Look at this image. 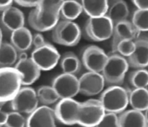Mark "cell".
I'll use <instances>...</instances> for the list:
<instances>
[{
    "label": "cell",
    "mask_w": 148,
    "mask_h": 127,
    "mask_svg": "<svg viewBox=\"0 0 148 127\" xmlns=\"http://www.w3.org/2000/svg\"><path fill=\"white\" fill-rule=\"evenodd\" d=\"M61 4L47 3L40 5L30 12L28 23L38 32L53 30L59 21V10Z\"/></svg>",
    "instance_id": "obj_1"
},
{
    "label": "cell",
    "mask_w": 148,
    "mask_h": 127,
    "mask_svg": "<svg viewBox=\"0 0 148 127\" xmlns=\"http://www.w3.org/2000/svg\"><path fill=\"white\" fill-rule=\"evenodd\" d=\"M47 43L45 42L44 36L41 33H36L33 35L32 37V44L35 47H39L43 46Z\"/></svg>",
    "instance_id": "obj_34"
},
{
    "label": "cell",
    "mask_w": 148,
    "mask_h": 127,
    "mask_svg": "<svg viewBox=\"0 0 148 127\" xmlns=\"http://www.w3.org/2000/svg\"><path fill=\"white\" fill-rule=\"evenodd\" d=\"M14 0H1L0 2V9H1V11H3V10L9 8L12 6V3Z\"/></svg>",
    "instance_id": "obj_37"
},
{
    "label": "cell",
    "mask_w": 148,
    "mask_h": 127,
    "mask_svg": "<svg viewBox=\"0 0 148 127\" xmlns=\"http://www.w3.org/2000/svg\"><path fill=\"white\" fill-rule=\"evenodd\" d=\"M32 32L26 27H22L11 32L10 43L18 52H25L32 45Z\"/></svg>",
    "instance_id": "obj_21"
},
{
    "label": "cell",
    "mask_w": 148,
    "mask_h": 127,
    "mask_svg": "<svg viewBox=\"0 0 148 127\" xmlns=\"http://www.w3.org/2000/svg\"><path fill=\"white\" fill-rule=\"evenodd\" d=\"M26 58H28V55H27V54H26L25 51H23V52H19V54H18V60L26 59Z\"/></svg>",
    "instance_id": "obj_38"
},
{
    "label": "cell",
    "mask_w": 148,
    "mask_h": 127,
    "mask_svg": "<svg viewBox=\"0 0 148 127\" xmlns=\"http://www.w3.org/2000/svg\"><path fill=\"white\" fill-rule=\"evenodd\" d=\"M52 86L61 98L75 97L80 93L79 79L75 75L62 73L57 76L53 81Z\"/></svg>",
    "instance_id": "obj_10"
},
{
    "label": "cell",
    "mask_w": 148,
    "mask_h": 127,
    "mask_svg": "<svg viewBox=\"0 0 148 127\" xmlns=\"http://www.w3.org/2000/svg\"><path fill=\"white\" fill-rule=\"evenodd\" d=\"M17 4L22 7H37L47 3L62 4L64 0H14Z\"/></svg>",
    "instance_id": "obj_33"
},
{
    "label": "cell",
    "mask_w": 148,
    "mask_h": 127,
    "mask_svg": "<svg viewBox=\"0 0 148 127\" xmlns=\"http://www.w3.org/2000/svg\"><path fill=\"white\" fill-rule=\"evenodd\" d=\"M60 66L64 73L76 76L81 69V61L74 53L67 52L60 58Z\"/></svg>",
    "instance_id": "obj_26"
},
{
    "label": "cell",
    "mask_w": 148,
    "mask_h": 127,
    "mask_svg": "<svg viewBox=\"0 0 148 127\" xmlns=\"http://www.w3.org/2000/svg\"><path fill=\"white\" fill-rule=\"evenodd\" d=\"M114 32V24L107 15L89 17L85 25L86 36L94 42H103L109 39Z\"/></svg>",
    "instance_id": "obj_7"
},
{
    "label": "cell",
    "mask_w": 148,
    "mask_h": 127,
    "mask_svg": "<svg viewBox=\"0 0 148 127\" xmlns=\"http://www.w3.org/2000/svg\"><path fill=\"white\" fill-rule=\"evenodd\" d=\"M135 52L127 58L130 67L139 69L148 66V35L140 34L135 40Z\"/></svg>",
    "instance_id": "obj_15"
},
{
    "label": "cell",
    "mask_w": 148,
    "mask_h": 127,
    "mask_svg": "<svg viewBox=\"0 0 148 127\" xmlns=\"http://www.w3.org/2000/svg\"><path fill=\"white\" fill-rule=\"evenodd\" d=\"M80 103L71 98H61L55 106L57 119L64 125H76V119Z\"/></svg>",
    "instance_id": "obj_12"
},
{
    "label": "cell",
    "mask_w": 148,
    "mask_h": 127,
    "mask_svg": "<svg viewBox=\"0 0 148 127\" xmlns=\"http://www.w3.org/2000/svg\"><path fill=\"white\" fill-rule=\"evenodd\" d=\"M135 49H136L135 40L125 39L118 43L115 52L119 53V54H121L125 58H128L135 52Z\"/></svg>",
    "instance_id": "obj_30"
},
{
    "label": "cell",
    "mask_w": 148,
    "mask_h": 127,
    "mask_svg": "<svg viewBox=\"0 0 148 127\" xmlns=\"http://www.w3.org/2000/svg\"><path fill=\"white\" fill-rule=\"evenodd\" d=\"M131 22L140 32H148V10H139L134 11Z\"/></svg>",
    "instance_id": "obj_29"
},
{
    "label": "cell",
    "mask_w": 148,
    "mask_h": 127,
    "mask_svg": "<svg viewBox=\"0 0 148 127\" xmlns=\"http://www.w3.org/2000/svg\"><path fill=\"white\" fill-rule=\"evenodd\" d=\"M130 10L125 0H108V9L107 16L113 22L114 25L128 19Z\"/></svg>",
    "instance_id": "obj_20"
},
{
    "label": "cell",
    "mask_w": 148,
    "mask_h": 127,
    "mask_svg": "<svg viewBox=\"0 0 148 127\" xmlns=\"http://www.w3.org/2000/svg\"><path fill=\"white\" fill-rule=\"evenodd\" d=\"M5 126L7 127H24L26 126V119L21 113L17 111H11L9 113L8 119Z\"/></svg>",
    "instance_id": "obj_31"
},
{
    "label": "cell",
    "mask_w": 148,
    "mask_h": 127,
    "mask_svg": "<svg viewBox=\"0 0 148 127\" xmlns=\"http://www.w3.org/2000/svg\"><path fill=\"white\" fill-rule=\"evenodd\" d=\"M100 101L106 112L120 114L130 104L129 92L119 85H112L102 93Z\"/></svg>",
    "instance_id": "obj_4"
},
{
    "label": "cell",
    "mask_w": 148,
    "mask_h": 127,
    "mask_svg": "<svg viewBox=\"0 0 148 127\" xmlns=\"http://www.w3.org/2000/svg\"><path fill=\"white\" fill-rule=\"evenodd\" d=\"M97 126L119 127V114L114 112H105Z\"/></svg>",
    "instance_id": "obj_32"
},
{
    "label": "cell",
    "mask_w": 148,
    "mask_h": 127,
    "mask_svg": "<svg viewBox=\"0 0 148 127\" xmlns=\"http://www.w3.org/2000/svg\"><path fill=\"white\" fill-rule=\"evenodd\" d=\"M36 92L30 86L21 87L20 92L11 100L13 110L25 115H30L38 107Z\"/></svg>",
    "instance_id": "obj_9"
},
{
    "label": "cell",
    "mask_w": 148,
    "mask_h": 127,
    "mask_svg": "<svg viewBox=\"0 0 148 127\" xmlns=\"http://www.w3.org/2000/svg\"><path fill=\"white\" fill-rule=\"evenodd\" d=\"M18 50L11 43L2 42L0 47L1 67H11L18 61Z\"/></svg>",
    "instance_id": "obj_25"
},
{
    "label": "cell",
    "mask_w": 148,
    "mask_h": 127,
    "mask_svg": "<svg viewBox=\"0 0 148 127\" xmlns=\"http://www.w3.org/2000/svg\"><path fill=\"white\" fill-rule=\"evenodd\" d=\"M83 11L81 3L76 0H64L59 10V18L73 21Z\"/></svg>",
    "instance_id": "obj_23"
},
{
    "label": "cell",
    "mask_w": 148,
    "mask_h": 127,
    "mask_svg": "<svg viewBox=\"0 0 148 127\" xmlns=\"http://www.w3.org/2000/svg\"><path fill=\"white\" fill-rule=\"evenodd\" d=\"M80 37V26L71 21L62 20L58 21L52 32L53 42L63 46H75L79 43Z\"/></svg>",
    "instance_id": "obj_6"
},
{
    "label": "cell",
    "mask_w": 148,
    "mask_h": 127,
    "mask_svg": "<svg viewBox=\"0 0 148 127\" xmlns=\"http://www.w3.org/2000/svg\"><path fill=\"white\" fill-rule=\"evenodd\" d=\"M105 112L100 99H89L80 103L76 125L85 127L97 126Z\"/></svg>",
    "instance_id": "obj_5"
},
{
    "label": "cell",
    "mask_w": 148,
    "mask_h": 127,
    "mask_svg": "<svg viewBox=\"0 0 148 127\" xmlns=\"http://www.w3.org/2000/svg\"><path fill=\"white\" fill-rule=\"evenodd\" d=\"M144 115H145V119H146V122L148 126V108L144 111Z\"/></svg>",
    "instance_id": "obj_39"
},
{
    "label": "cell",
    "mask_w": 148,
    "mask_h": 127,
    "mask_svg": "<svg viewBox=\"0 0 148 127\" xmlns=\"http://www.w3.org/2000/svg\"><path fill=\"white\" fill-rule=\"evenodd\" d=\"M131 2L139 10H148V0H131Z\"/></svg>",
    "instance_id": "obj_35"
},
{
    "label": "cell",
    "mask_w": 148,
    "mask_h": 127,
    "mask_svg": "<svg viewBox=\"0 0 148 127\" xmlns=\"http://www.w3.org/2000/svg\"><path fill=\"white\" fill-rule=\"evenodd\" d=\"M129 81L133 88H146L148 85V70L145 68L136 69L130 74Z\"/></svg>",
    "instance_id": "obj_28"
},
{
    "label": "cell",
    "mask_w": 148,
    "mask_h": 127,
    "mask_svg": "<svg viewBox=\"0 0 148 127\" xmlns=\"http://www.w3.org/2000/svg\"><path fill=\"white\" fill-rule=\"evenodd\" d=\"M22 77L15 67H1L0 69V101L9 102L17 95L22 86Z\"/></svg>",
    "instance_id": "obj_2"
},
{
    "label": "cell",
    "mask_w": 148,
    "mask_h": 127,
    "mask_svg": "<svg viewBox=\"0 0 148 127\" xmlns=\"http://www.w3.org/2000/svg\"><path fill=\"white\" fill-rule=\"evenodd\" d=\"M36 94H37L39 102L44 105L55 104L60 99L59 96L58 95V93L52 86H40L36 91Z\"/></svg>",
    "instance_id": "obj_27"
},
{
    "label": "cell",
    "mask_w": 148,
    "mask_h": 127,
    "mask_svg": "<svg viewBox=\"0 0 148 127\" xmlns=\"http://www.w3.org/2000/svg\"><path fill=\"white\" fill-rule=\"evenodd\" d=\"M9 113L3 110H1L0 112V126H5L7 119H8Z\"/></svg>",
    "instance_id": "obj_36"
},
{
    "label": "cell",
    "mask_w": 148,
    "mask_h": 127,
    "mask_svg": "<svg viewBox=\"0 0 148 127\" xmlns=\"http://www.w3.org/2000/svg\"><path fill=\"white\" fill-rule=\"evenodd\" d=\"M129 67L130 65L127 58L117 52H113L108 55L102 71L106 83L109 85H119L122 83Z\"/></svg>",
    "instance_id": "obj_3"
},
{
    "label": "cell",
    "mask_w": 148,
    "mask_h": 127,
    "mask_svg": "<svg viewBox=\"0 0 148 127\" xmlns=\"http://www.w3.org/2000/svg\"><path fill=\"white\" fill-rule=\"evenodd\" d=\"M55 110L47 105L37 107L26 118L28 127H54L56 126Z\"/></svg>",
    "instance_id": "obj_14"
},
{
    "label": "cell",
    "mask_w": 148,
    "mask_h": 127,
    "mask_svg": "<svg viewBox=\"0 0 148 127\" xmlns=\"http://www.w3.org/2000/svg\"><path fill=\"white\" fill-rule=\"evenodd\" d=\"M148 126L144 113L136 109L124 110L119 114V127Z\"/></svg>",
    "instance_id": "obj_19"
},
{
    "label": "cell",
    "mask_w": 148,
    "mask_h": 127,
    "mask_svg": "<svg viewBox=\"0 0 148 127\" xmlns=\"http://www.w3.org/2000/svg\"><path fill=\"white\" fill-rule=\"evenodd\" d=\"M129 92V102L132 108L144 112L148 108L147 88H133Z\"/></svg>",
    "instance_id": "obj_24"
},
{
    "label": "cell",
    "mask_w": 148,
    "mask_h": 127,
    "mask_svg": "<svg viewBox=\"0 0 148 127\" xmlns=\"http://www.w3.org/2000/svg\"><path fill=\"white\" fill-rule=\"evenodd\" d=\"M108 55L97 46L86 47L81 53V62L89 71L102 73Z\"/></svg>",
    "instance_id": "obj_11"
},
{
    "label": "cell",
    "mask_w": 148,
    "mask_h": 127,
    "mask_svg": "<svg viewBox=\"0 0 148 127\" xmlns=\"http://www.w3.org/2000/svg\"><path fill=\"white\" fill-rule=\"evenodd\" d=\"M140 32L134 26L131 21L125 20L115 24L114 25L113 32V41H112V48L113 52H115L118 43L125 39L136 40Z\"/></svg>",
    "instance_id": "obj_16"
},
{
    "label": "cell",
    "mask_w": 148,
    "mask_h": 127,
    "mask_svg": "<svg viewBox=\"0 0 148 127\" xmlns=\"http://www.w3.org/2000/svg\"><path fill=\"white\" fill-rule=\"evenodd\" d=\"M146 88H147V91H148V85H147V87H146Z\"/></svg>",
    "instance_id": "obj_40"
},
{
    "label": "cell",
    "mask_w": 148,
    "mask_h": 127,
    "mask_svg": "<svg viewBox=\"0 0 148 127\" xmlns=\"http://www.w3.org/2000/svg\"><path fill=\"white\" fill-rule=\"evenodd\" d=\"M31 58L41 70H51L58 65L60 54L58 50L50 43L35 47L32 52Z\"/></svg>",
    "instance_id": "obj_8"
},
{
    "label": "cell",
    "mask_w": 148,
    "mask_h": 127,
    "mask_svg": "<svg viewBox=\"0 0 148 127\" xmlns=\"http://www.w3.org/2000/svg\"><path fill=\"white\" fill-rule=\"evenodd\" d=\"M14 67L21 75L23 86H30L33 84L41 76V69L32 58L18 60Z\"/></svg>",
    "instance_id": "obj_18"
},
{
    "label": "cell",
    "mask_w": 148,
    "mask_h": 127,
    "mask_svg": "<svg viewBox=\"0 0 148 127\" xmlns=\"http://www.w3.org/2000/svg\"><path fill=\"white\" fill-rule=\"evenodd\" d=\"M81 5L89 17H99L107 14L108 0H81Z\"/></svg>",
    "instance_id": "obj_22"
},
{
    "label": "cell",
    "mask_w": 148,
    "mask_h": 127,
    "mask_svg": "<svg viewBox=\"0 0 148 127\" xmlns=\"http://www.w3.org/2000/svg\"><path fill=\"white\" fill-rule=\"evenodd\" d=\"M1 24L3 28L10 32H13L24 27L25 16L21 10L10 6L2 11Z\"/></svg>",
    "instance_id": "obj_17"
},
{
    "label": "cell",
    "mask_w": 148,
    "mask_h": 127,
    "mask_svg": "<svg viewBox=\"0 0 148 127\" xmlns=\"http://www.w3.org/2000/svg\"><path fill=\"white\" fill-rule=\"evenodd\" d=\"M105 83L102 73L88 70L79 78L80 93L88 97L97 95L103 92Z\"/></svg>",
    "instance_id": "obj_13"
}]
</instances>
